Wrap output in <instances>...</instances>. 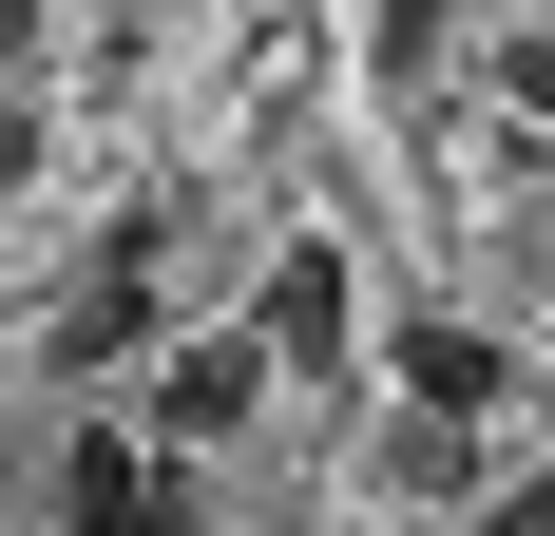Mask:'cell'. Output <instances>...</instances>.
<instances>
[{"mask_svg":"<svg viewBox=\"0 0 555 536\" xmlns=\"http://www.w3.org/2000/svg\"><path fill=\"white\" fill-rule=\"evenodd\" d=\"M57 518L77 536H192V480H172L154 441H77L57 460Z\"/></svg>","mask_w":555,"mask_h":536,"instance_id":"6da1fadb","label":"cell"},{"mask_svg":"<svg viewBox=\"0 0 555 536\" xmlns=\"http://www.w3.org/2000/svg\"><path fill=\"white\" fill-rule=\"evenodd\" d=\"M249 403H269V345H249V326H211V345L154 365V441H230Z\"/></svg>","mask_w":555,"mask_h":536,"instance_id":"7a4b0ae2","label":"cell"},{"mask_svg":"<svg viewBox=\"0 0 555 536\" xmlns=\"http://www.w3.org/2000/svg\"><path fill=\"white\" fill-rule=\"evenodd\" d=\"M249 345H269V365H345V250H326V230H287V250H269Z\"/></svg>","mask_w":555,"mask_h":536,"instance_id":"3957f363","label":"cell"},{"mask_svg":"<svg viewBox=\"0 0 555 536\" xmlns=\"http://www.w3.org/2000/svg\"><path fill=\"white\" fill-rule=\"evenodd\" d=\"M384 365H402V422H479V403H499V326H402V345H384Z\"/></svg>","mask_w":555,"mask_h":536,"instance_id":"277c9868","label":"cell"},{"mask_svg":"<svg viewBox=\"0 0 555 536\" xmlns=\"http://www.w3.org/2000/svg\"><path fill=\"white\" fill-rule=\"evenodd\" d=\"M57 345H77V365H115V345H154V250H115L96 288L57 307Z\"/></svg>","mask_w":555,"mask_h":536,"instance_id":"5b68a950","label":"cell"},{"mask_svg":"<svg viewBox=\"0 0 555 536\" xmlns=\"http://www.w3.org/2000/svg\"><path fill=\"white\" fill-rule=\"evenodd\" d=\"M402 498H479V441H460V422H402Z\"/></svg>","mask_w":555,"mask_h":536,"instance_id":"8992f818","label":"cell"},{"mask_svg":"<svg viewBox=\"0 0 555 536\" xmlns=\"http://www.w3.org/2000/svg\"><path fill=\"white\" fill-rule=\"evenodd\" d=\"M20 173H39V97L0 77V192H20Z\"/></svg>","mask_w":555,"mask_h":536,"instance_id":"52a82bcc","label":"cell"},{"mask_svg":"<svg viewBox=\"0 0 555 536\" xmlns=\"http://www.w3.org/2000/svg\"><path fill=\"white\" fill-rule=\"evenodd\" d=\"M499 97H517V115H555V39H517V58H499Z\"/></svg>","mask_w":555,"mask_h":536,"instance_id":"ba28073f","label":"cell"},{"mask_svg":"<svg viewBox=\"0 0 555 536\" xmlns=\"http://www.w3.org/2000/svg\"><path fill=\"white\" fill-rule=\"evenodd\" d=\"M20 58H39V0H0V77H20Z\"/></svg>","mask_w":555,"mask_h":536,"instance_id":"9c48e42d","label":"cell"}]
</instances>
